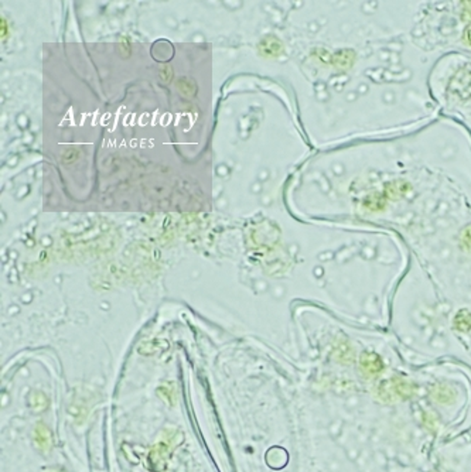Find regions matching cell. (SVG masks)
<instances>
[{"instance_id": "6da1fadb", "label": "cell", "mask_w": 471, "mask_h": 472, "mask_svg": "<svg viewBox=\"0 0 471 472\" xmlns=\"http://www.w3.org/2000/svg\"><path fill=\"white\" fill-rule=\"evenodd\" d=\"M409 36L427 54L471 55V1L423 3L413 17Z\"/></svg>"}, {"instance_id": "7a4b0ae2", "label": "cell", "mask_w": 471, "mask_h": 472, "mask_svg": "<svg viewBox=\"0 0 471 472\" xmlns=\"http://www.w3.org/2000/svg\"><path fill=\"white\" fill-rule=\"evenodd\" d=\"M453 327L459 332H470L471 331V313L467 308L459 310L453 318Z\"/></svg>"}]
</instances>
